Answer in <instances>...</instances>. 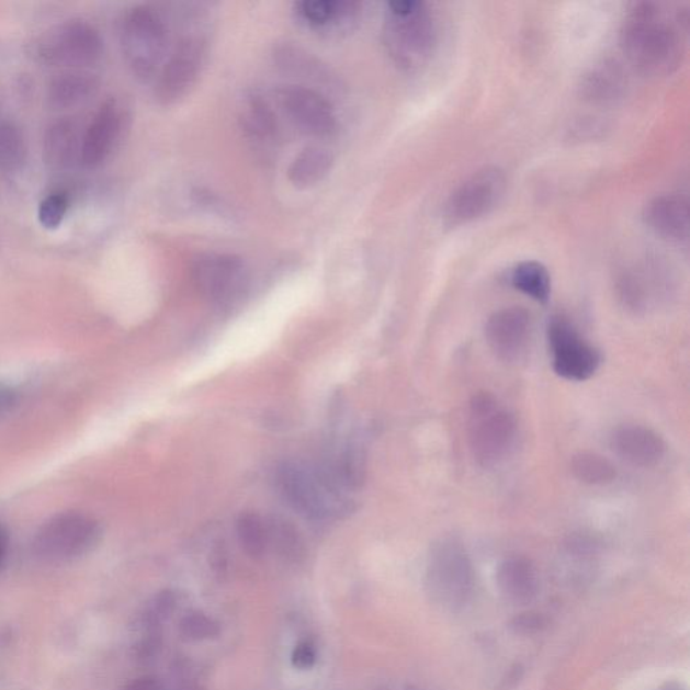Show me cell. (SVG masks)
Segmentation results:
<instances>
[{
  "label": "cell",
  "mask_w": 690,
  "mask_h": 690,
  "mask_svg": "<svg viewBox=\"0 0 690 690\" xmlns=\"http://www.w3.org/2000/svg\"><path fill=\"white\" fill-rule=\"evenodd\" d=\"M688 18L654 2L635 3L621 29L624 56L647 76H669L686 56Z\"/></svg>",
  "instance_id": "1"
},
{
  "label": "cell",
  "mask_w": 690,
  "mask_h": 690,
  "mask_svg": "<svg viewBox=\"0 0 690 690\" xmlns=\"http://www.w3.org/2000/svg\"><path fill=\"white\" fill-rule=\"evenodd\" d=\"M383 35L393 60L410 70L427 64L438 43V31L428 5L415 0L388 3Z\"/></svg>",
  "instance_id": "2"
},
{
  "label": "cell",
  "mask_w": 690,
  "mask_h": 690,
  "mask_svg": "<svg viewBox=\"0 0 690 690\" xmlns=\"http://www.w3.org/2000/svg\"><path fill=\"white\" fill-rule=\"evenodd\" d=\"M516 418L489 393H477L471 400L468 445L472 457L483 468L502 463L514 444Z\"/></svg>",
  "instance_id": "3"
},
{
  "label": "cell",
  "mask_w": 690,
  "mask_h": 690,
  "mask_svg": "<svg viewBox=\"0 0 690 690\" xmlns=\"http://www.w3.org/2000/svg\"><path fill=\"white\" fill-rule=\"evenodd\" d=\"M123 57L132 72L149 80L161 70L167 58L168 29L150 5H137L123 18L121 26Z\"/></svg>",
  "instance_id": "4"
},
{
  "label": "cell",
  "mask_w": 690,
  "mask_h": 690,
  "mask_svg": "<svg viewBox=\"0 0 690 690\" xmlns=\"http://www.w3.org/2000/svg\"><path fill=\"white\" fill-rule=\"evenodd\" d=\"M100 540L102 528L97 519L82 512H61L37 530L32 551L44 563H69L90 554Z\"/></svg>",
  "instance_id": "5"
},
{
  "label": "cell",
  "mask_w": 690,
  "mask_h": 690,
  "mask_svg": "<svg viewBox=\"0 0 690 690\" xmlns=\"http://www.w3.org/2000/svg\"><path fill=\"white\" fill-rule=\"evenodd\" d=\"M276 479L283 498L299 514L324 519L346 510L340 487L327 471L289 462L281 465Z\"/></svg>",
  "instance_id": "6"
},
{
  "label": "cell",
  "mask_w": 690,
  "mask_h": 690,
  "mask_svg": "<svg viewBox=\"0 0 690 690\" xmlns=\"http://www.w3.org/2000/svg\"><path fill=\"white\" fill-rule=\"evenodd\" d=\"M38 60L47 67L84 70L100 61L104 43L90 22L70 20L43 34L35 47Z\"/></svg>",
  "instance_id": "7"
},
{
  "label": "cell",
  "mask_w": 690,
  "mask_h": 690,
  "mask_svg": "<svg viewBox=\"0 0 690 690\" xmlns=\"http://www.w3.org/2000/svg\"><path fill=\"white\" fill-rule=\"evenodd\" d=\"M472 565L467 551L455 536H444L430 547L427 568L428 591L439 604L456 609L472 591Z\"/></svg>",
  "instance_id": "8"
},
{
  "label": "cell",
  "mask_w": 690,
  "mask_h": 690,
  "mask_svg": "<svg viewBox=\"0 0 690 690\" xmlns=\"http://www.w3.org/2000/svg\"><path fill=\"white\" fill-rule=\"evenodd\" d=\"M547 340L553 370L566 381L584 382L597 374L601 364L599 350L582 338L568 318L554 316L547 324Z\"/></svg>",
  "instance_id": "9"
},
{
  "label": "cell",
  "mask_w": 690,
  "mask_h": 690,
  "mask_svg": "<svg viewBox=\"0 0 690 690\" xmlns=\"http://www.w3.org/2000/svg\"><path fill=\"white\" fill-rule=\"evenodd\" d=\"M193 280L210 303L233 305L246 292L249 273L241 258L233 253H205L193 267Z\"/></svg>",
  "instance_id": "10"
},
{
  "label": "cell",
  "mask_w": 690,
  "mask_h": 690,
  "mask_svg": "<svg viewBox=\"0 0 690 690\" xmlns=\"http://www.w3.org/2000/svg\"><path fill=\"white\" fill-rule=\"evenodd\" d=\"M506 177L498 168H485L468 177L452 193L445 206V219L452 226L479 219L504 197Z\"/></svg>",
  "instance_id": "11"
},
{
  "label": "cell",
  "mask_w": 690,
  "mask_h": 690,
  "mask_svg": "<svg viewBox=\"0 0 690 690\" xmlns=\"http://www.w3.org/2000/svg\"><path fill=\"white\" fill-rule=\"evenodd\" d=\"M205 46L202 39L185 38L159 70L156 97L162 104H173L184 98L196 84L202 72Z\"/></svg>",
  "instance_id": "12"
},
{
  "label": "cell",
  "mask_w": 690,
  "mask_h": 690,
  "mask_svg": "<svg viewBox=\"0 0 690 690\" xmlns=\"http://www.w3.org/2000/svg\"><path fill=\"white\" fill-rule=\"evenodd\" d=\"M281 108L299 132L314 137H329L336 132L332 105L320 92L304 86H286L279 92Z\"/></svg>",
  "instance_id": "13"
},
{
  "label": "cell",
  "mask_w": 690,
  "mask_h": 690,
  "mask_svg": "<svg viewBox=\"0 0 690 690\" xmlns=\"http://www.w3.org/2000/svg\"><path fill=\"white\" fill-rule=\"evenodd\" d=\"M123 123L120 103L115 99L105 100L81 137L80 162L86 168L97 169L108 161L121 139Z\"/></svg>",
  "instance_id": "14"
},
{
  "label": "cell",
  "mask_w": 690,
  "mask_h": 690,
  "mask_svg": "<svg viewBox=\"0 0 690 690\" xmlns=\"http://www.w3.org/2000/svg\"><path fill=\"white\" fill-rule=\"evenodd\" d=\"M532 318L521 306L500 309L488 318L486 340L495 357L504 362H517L527 350Z\"/></svg>",
  "instance_id": "15"
},
{
  "label": "cell",
  "mask_w": 690,
  "mask_h": 690,
  "mask_svg": "<svg viewBox=\"0 0 690 690\" xmlns=\"http://www.w3.org/2000/svg\"><path fill=\"white\" fill-rule=\"evenodd\" d=\"M612 448L635 467L652 468L663 462L666 445L660 436L642 425H623L612 434Z\"/></svg>",
  "instance_id": "16"
},
{
  "label": "cell",
  "mask_w": 690,
  "mask_h": 690,
  "mask_svg": "<svg viewBox=\"0 0 690 690\" xmlns=\"http://www.w3.org/2000/svg\"><path fill=\"white\" fill-rule=\"evenodd\" d=\"M645 220L654 233L674 244L689 239V200L686 194L670 193L653 199L645 210Z\"/></svg>",
  "instance_id": "17"
},
{
  "label": "cell",
  "mask_w": 690,
  "mask_h": 690,
  "mask_svg": "<svg viewBox=\"0 0 690 690\" xmlns=\"http://www.w3.org/2000/svg\"><path fill=\"white\" fill-rule=\"evenodd\" d=\"M81 137L69 120L53 122L44 135V161L53 170H68L80 161Z\"/></svg>",
  "instance_id": "18"
},
{
  "label": "cell",
  "mask_w": 690,
  "mask_h": 690,
  "mask_svg": "<svg viewBox=\"0 0 690 690\" xmlns=\"http://www.w3.org/2000/svg\"><path fill=\"white\" fill-rule=\"evenodd\" d=\"M97 76L87 70H67L53 78L47 87V100L55 109L78 108L98 91Z\"/></svg>",
  "instance_id": "19"
},
{
  "label": "cell",
  "mask_w": 690,
  "mask_h": 690,
  "mask_svg": "<svg viewBox=\"0 0 690 690\" xmlns=\"http://www.w3.org/2000/svg\"><path fill=\"white\" fill-rule=\"evenodd\" d=\"M361 4L339 0H305L296 3L301 21L316 31H332L355 20Z\"/></svg>",
  "instance_id": "20"
},
{
  "label": "cell",
  "mask_w": 690,
  "mask_h": 690,
  "mask_svg": "<svg viewBox=\"0 0 690 690\" xmlns=\"http://www.w3.org/2000/svg\"><path fill=\"white\" fill-rule=\"evenodd\" d=\"M626 87L627 78L621 64L604 61L586 76L582 93L593 103L607 104L621 99Z\"/></svg>",
  "instance_id": "21"
},
{
  "label": "cell",
  "mask_w": 690,
  "mask_h": 690,
  "mask_svg": "<svg viewBox=\"0 0 690 690\" xmlns=\"http://www.w3.org/2000/svg\"><path fill=\"white\" fill-rule=\"evenodd\" d=\"M335 157L320 146L305 147L287 169V179L298 189H308L321 182L330 173Z\"/></svg>",
  "instance_id": "22"
},
{
  "label": "cell",
  "mask_w": 690,
  "mask_h": 690,
  "mask_svg": "<svg viewBox=\"0 0 690 690\" xmlns=\"http://www.w3.org/2000/svg\"><path fill=\"white\" fill-rule=\"evenodd\" d=\"M498 584L506 597L518 603L532 600L539 587L533 564L523 557H512L500 565Z\"/></svg>",
  "instance_id": "23"
},
{
  "label": "cell",
  "mask_w": 690,
  "mask_h": 690,
  "mask_svg": "<svg viewBox=\"0 0 690 690\" xmlns=\"http://www.w3.org/2000/svg\"><path fill=\"white\" fill-rule=\"evenodd\" d=\"M241 126L253 140L271 142L279 138V122L273 109L261 97H251L241 112Z\"/></svg>",
  "instance_id": "24"
},
{
  "label": "cell",
  "mask_w": 690,
  "mask_h": 690,
  "mask_svg": "<svg viewBox=\"0 0 690 690\" xmlns=\"http://www.w3.org/2000/svg\"><path fill=\"white\" fill-rule=\"evenodd\" d=\"M27 161V140L25 133L16 123H0V173L14 176L21 173Z\"/></svg>",
  "instance_id": "25"
},
{
  "label": "cell",
  "mask_w": 690,
  "mask_h": 690,
  "mask_svg": "<svg viewBox=\"0 0 690 690\" xmlns=\"http://www.w3.org/2000/svg\"><path fill=\"white\" fill-rule=\"evenodd\" d=\"M512 285L519 292L541 304L547 303L551 297L552 282L550 271L544 264L534 261L519 263L512 271Z\"/></svg>",
  "instance_id": "26"
},
{
  "label": "cell",
  "mask_w": 690,
  "mask_h": 690,
  "mask_svg": "<svg viewBox=\"0 0 690 690\" xmlns=\"http://www.w3.org/2000/svg\"><path fill=\"white\" fill-rule=\"evenodd\" d=\"M572 472L586 485L603 486L615 480L617 468L609 459L595 452H579L572 457Z\"/></svg>",
  "instance_id": "27"
},
{
  "label": "cell",
  "mask_w": 690,
  "mask_h": 690,
  "mask_svg": "<svg viewBox=\"0 0 690 690\" xmlns=\"http://www.w3.org/2000/svg\"><path fill=\"white\" fill-rule=\"evenodd\" d=\"M236 533L244 551L251 558H261L269 546L268 527L258 514L245 512L236 523Z\"/></svg>",
  "instance_id": "28"
},
{
  "label": "cell",
  "mask_w": 690,
  "mask_h": 690,
  "mask_svg": "<svg viewBox=\"0 0 690 690\" xmlns=\"http://www.w3.org/2000/svg\"><path fill=\"white\" fill-rule=\"evenodd\" d=\"M267 527L269 544L270 542L274 544L283 558L298 562L304 556L303 540L291 522L282 518H273Z\"/></svg>",
  "instance_id": "29"
},
{
  "label": "cell",
  "mask_w": 690,
  "mask_h": 690,
  "mask_svg": "<svg viewBox=\"0 0 690 690\" xmlns=\"http://www.w3.org/2000/svg\"><path fill=\"white\" fill-rule=\"evenodd\" d=\"M180 634L191 642L216 638L220 634L219 623L203 612H191L181 619Z\"/></svg>",
  "instance_id": "30"
},
{
  "label": "cell",
  "mask_w": 690,
  "mask_h": 690,
  "mask_svg": "<svg viewBox=\"0 0 690 690\" xmlns=\"http://www.w3.org/2000/svg\"><path fill=\"white\" fill-rule=\"evenodd\" d=\"M69 196L64 192L47 194L38 205V222L46 229H57L61 226L69 210Z\"/></svg>",
  "instance_id": "31"
},
{
  "label": "cell",
  "mask_w": 690,
  "mask_h": 690,
  "mask_svg": "<svg viewBox=\"0 0 690 690\" xmlns=\"http://www.w3.org/2000/svg\"><path fill=\"white\" fill-rule=\"evenodd\" d=\"M316 659V647L309 641L301 642V644L297 645L296 648H294L292 654L293 665L301 670L314 668Z\"/></svg>",
  "instance_id": "32"
},
{
  "label": "cell",
  "mask_w": 690,
  "mask_h": 690,
  "mask_svg": "<svg viewBox=\"0 0 690 690\" xmlns=\"http://www.w3.org/2000/svg\"><path fill=\"white\" fill-rule=\"evenodd\" d=\"M123 690H170L161 680L156 677H140L138 680L129 682Z\"/></svg>",
  "instance_id": "33"
},
{
  "label": "cell",
  "mask_w": 690,
  "mask_h": 690,
  "mask_svg": "<svg viewBox=\"0 0 690 690\" xmlns=\"http://www.w3.org/2000/svg\"><path fill=\"white\" fill-rule=\"evenodd\" d=\"M16 394L10 387L0 385V416L14 408Z\"/></svg>",
  "instance_id": "34"
},
{
  "label": "cell",
  "mask_w": 690,
  "mask_h": 690,
  "mask_svg": "<svg viewBox=\"0 0 690 690\" xmlns=\"http://www.w3.org/2000/svg\"><path fill=\"white\" fill-rule=\"evenodd\" d=\"M9 551V535L2 524H0V565L3 564Z\"/></svg>",
  "instance_id": "35"
},
{
  "label": "cell",
  "mask_w": 690,
  "mask_h": 690,
  "mask_svg": "<svg viewBox=\"0 0 690 690\" xmlns=\"http://www.w3.org/2000/svg\"><path fill=\"white\" fill-rule=\"evenodd\" d=\"M174 690H205V689L197 686V683H182L181 687L176 688Z\"/></svg>",
  "instance_id": "36"
},
{
  "label": "cell",
  "mask_w": 690,
  "mask_h": 690,
  "mask_svg": "<svg viewBox=\"0 0 690 690\" xmlns=\"http://www.w3.org/2000/svg\"><path fill=\"white\" fill-rule=\"evenodd\" d=\"M408 690H420V689H417V688H412V687H411V688H409Z\"/></svg>",
  "instance_id": "37"
}]
</instances>
